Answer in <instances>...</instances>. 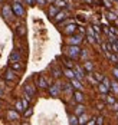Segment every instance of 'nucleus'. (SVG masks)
<instances>
[{"instance_id": "obj_22", "label": "nucleus", "mask_w": 118, "mask_h": 125, "mask_svg": "<svg viewBox=\"0 0 118 125\" xmlns=\"http://www.w3.org/2000/svg\"><path fill=\"white\" fill-rule=\"evenodd\" d=\"M82 112H84V107L82 105H78L76 107V114H82Z\"/></svg>"}, {"instance_id": "obj_9", "label": "nucleus", "mask_w": 118, "mask_h": 125, "mask_svg": "<svg viewBox=\"0 0 118 125\" xmlns=\"http://www.w3.org/2000/svg\"><path fill=\"white\" fill-rule=\"evenodd\" d=\"M72 85H74L76 89H82V85H81V82H79V80H76V79H72Z\"/></svg>"}, {"instance_id": "obj_33", "label": "nucleus", "mask_w": 118, "mask_h": 125, "mask_svg": "<svg viewBox=\"0 0 118 125\" xmlns=\"http://www.w3.org/2000/svg\"><path fill=\"white\" fill-rule=\"evenodd\" d=\"M114 76L118 79V68H115V69H114Z\"/></svg>"}, {"instance_id": "obj_26", "label": "nucleus", "mask_w": 118, "mask_h": 125, "mask_svg": "<svg viewBox=\"0 0 118 125\" xmlns=\"http://www.w3.org/2000/svg\"><path fill=\"white\" fill-rule=\"evenodd\" d=\"M71 124H79V121L76 119V116H71Z\"/></svg>"}, {"instance_id": "obj_17", "label": "nucleus", "mask_w": 118, "mask_h": 125, "mask_svg": "<svg viewBox=\"0 0 118 125\" xmlns=\"http://www.w3.org/2000/svg\"><path fill=\"white\" fill-rule=\"evenodd\" d=\"M16 109L19 111V112H22V111L25 109V108H23V104H22V102H16Z\"/></svg>"}, {"instance_id": "obj_19", "label": "nucleus", "mask_w": 118, "mask_h": 125, "mask_svg": "<svg viewBox=\"0 0 118 125\" xmlns=\"http://www.w3.org/2000/svg\"><path fill=\"white\" fill-rule=\"evenodd\" d=\"M108 19L115 22V20H117V15H115V13H112V12H109V13H108Z\"/></svg>"}, {"instance_id": "obj_21", "label": "nucleus", "mask_w": 118, "mask_h": 125, "mask_svg": "<svg viewBox=\"0 0 118 125\" xmlns=\"http://www.w3.org/2000/svg\"><path fill=\"white\" fill-rule=\"evenodd\" d=\"M50 94L53 95V96H56V95H58V86H53V88H50Z\"/></svg>"}, {"instance_id": "obj_32", "label": "nucleus", "mask_w": 118, "mask_h": 125, "mask_svg": "<svg viewBox=\"0 0 118 125\" xmlns=\"http://www.w3.org/2000/svg\"><path fill=\"white\" fill-rule=\"evenodd\" d=\"M108 102H109V104H114V102H115V99H114L112 96H109V98H108Z\"/></svg>"}, {"instance_id": "obj_14", "label": "nucleus", "mask_w": 118, "mask_h": 125, "mask_svg": "<svg viewBox=\"0 0 118 125\" xmlns=\"http://www.w3.org/2000/svg\"><path fill=\"white\" fill-rule=\"evenodd\" d=\"M76 76H78V79H82V76H84L82 69H81V68H78V66H76Z\"/></svg>"}, {"instance_id": "obj_18", "label": "nucleus", "mask_w": 118, "mask_h": 125, "mask_svg": "<svg viewBox=\"0 0 118 125\" xmlns=\"http://www.w3.org/2000/svg\"><path fill=\"white\" fill-rule=\"evenodd\" d=\"M9 118L10 119H17V114L13 112V111H9Z\"/></svg>"}, {"instance_id": "obj_1", "label": "nucleus", "mask_w": 118, "mask_h": 125, "mask_svg": "<svg viewBox=\"0 0 118 125\" xmlns=\"http://www.w3.org/2000/svg\"><path fill=\"white\" fill-rule=\"evenodd\" d=\"M13 13H15L16 16H23L25 15V10H23V7H22L20 3L16 1L15 4H13Z\"/></svg>"}, {"instance_id": "obj_4", "label": "nucleus", "mask_w": 118, "mask_h": 125, "mask_svg": "<svg viewBox=\"0 0 118 125\" xmlns=\"http://www.w3.org/2000/svg\"><path fill=\"white\" fill-rule=\"evenodd\" d=\"M81 36H72L71 39H69V43L71 45H78V43H81Z\"/></svg>"}, {"instance_id": "obj_11", "label": "nucleus", "mask_w": 118, "mask_h": 125, "mask_svg": "<svg viewBox=\"0 0 118 125\" xmlns=\"http://www.w3.org/2000/svg\"><path fill=\"white\" fill-rule=\"evenodd\" d=\"M74 96H75V99H76L78 102H82V99H84V96H82V94H81L79 91H78V92H75Z\"/></svg>"}, {"instance_id": "obj_42", "label": "nucleus", "mask_w": 118, "mask_h": 125, "mask_svg": "<svg viewBox=\"0 0 118 125\" xmlns=\"http://www.w3.org/2000/svg\"><path fill=\"white\" fill-rule=\"evenodd\" d=\"M87 1H91V0H87Z\"/></svg>"}, {"instance_id": "obj_24", "label": "nucleus", "mask_w": 118, "mask_h": 125, "mask_svg": "<svg viewBox=\"0 0 118 125\" xmlns=\"http://www.w3.org/2000/svg\"><path fill=\"white\" fill-rule=\"evenodd\" d=\"M65 63H66V66H68V68H72V66H74L72 61H69V59H66V61H65Z\"/></svg>"}, {"instance_id": "obj_6", "label": "nucleus", "mask_w": 118, "mask_h": 125, "mask_svg": "<svg viewBox=\"0 0 118 125\" xmlns=\"http://www.w3.org/2000/svg\"><path fill=\"white\" fill-rule=\"evenodd\" d=\"M68 16V13H65V12H59L58 15H56V17H55V22H60L62 19H65Z\"/></svg>"}, {"instance_id": "obj_16", "label": "nucleus", "mask_w": 118, "mask_h": 125, "mask_svg": "<svg viewBox=\"0 0 118 125\" xmlns=\"http://www.w3.org/2000/svg\"><path fill=\"white\" fill-rule=\"evenodd\" d=\"M56 13H58V10H56V7H53V6H52V7L49 9V16H52V17H53V16L56 15Z\"/></svg>"}, {"instance_id": "obj_23", "label": "nucleus", "mask_w": 118, "mask_h": 125, "mask_svg": "<svg viewBox=\"0 0 118 125\" xmlns=\"http://www.w3.org/2000/svg\"><path fill=\"white\" fill-rule=\"evenodd\" d=\"M26 92H29L30 95L35 94V91H33V88H32V86H26Z\"/></svg>"}, {"instance_id": "obj_34", "label": "nucleus", "mask_w": 118, "mask_h": 125, "mask_svg": "<svg viewBox=\"0 0 118 125\" xmlns=\"http://www.w3.org/2000/svg\"><path fill=\"white\" fill-rule=\"evenodd\" d=\"M26 99H28V98H26ZM26 99H25V101H23V102H22V104H23V107H25V108H28V101H26Z\"/></svg>"}, {"instance_id": "obj_5", "label": "nucleus", "mask_w": 118, "mask_h": 125, "mask_svg": "<svg viewBox=\"0 0 118 125\" xmlns=\"http://www.w3.org/2000/svg\"><path fill=\"white\" fill-rule=\"evenodd\" d=\"M75 30H76V26H75V25H69V26H66L65 33H66V35H71V33H74Z\"/></svg>"}, {"instance_id": "obj_8", "label": "nucleus", "mask_w": 118, "mask_h": 125, "mask_svg": "<svg viewBox=\"0 0 118 125\" xmlns=\"http://www.w3.org/2000/svg\"><path fill=\"white\" fill-rule=\"evenodd\" d=\"M38 82H39V86H40V88H46V86H48V85H46V80H45L42 76L38 78Z\"/></svg>"}, {"instance_id": "obj_28", "label": "nucleus", "mask_w": 118, "mask_h": 125, "mask_svg": "<svg viewBox=\"0 0 118 125\" xmlns=\"http://www.w3.org/2000/svg\"><path fill=\"white\" fill-rule=\"evenodd\" d=\"M104 85H105V86H107L108 89L111 88V85H109V80H108V79H104Z\"/></svg>"}, {"instance_id": "obj_30", "label": "nucleus", "mask_w": 118, "mask_h": 125, "mask_svg": "<svg viewBox=\"0 0 118 125\" xmlns=\"http://www.w3.org/2000/svg\"><path fill=\"white\" fill-rule=\"evenodd\" d=\"M85 69H88V71H91V69H92V63H85Z\"/></svg>"}, {"instance_id": "obj_25", "label": "nucleus", "mask_w": 118, "mask_h": 125, "mask_svg": "<svg viewBox=\"0 0 118 125\" xmlns=\"http://www.w3.org/2000/svg\"><path fill=\"white\" fill-rule=\"evenodd\" d=\"M99 89H101V92H107L108 91V88L105 85H101V83H99Z\"/></svg>"}, {"instance_id": "obj_15", "label": "nucleus", "mask_w": 118, "mask_h": 125, "mask_svg": "<svg viewBox=\"0 0 118 125\" xmlns=\"http://www.w3.org/2000/svg\"><path fill=\"white\" fill-rule=\"evenodd\" d=\"M12 68H13L15 71H20V69H22L20 63H17V62H12Z\"/></svg>"}, {"instance_id": "obj_43", "label": "nucleus", "mask_w": 118, "mask_h": 125, "mask_svg": "<svg viewBox=\"0 0 118 125\" xmlns=\"http://www.w3.org/2000/svg\"><path fill=\"white\" fill-rule=\"evenodd\" d=\"M117 68H118V65H117Z\"/></svg>"}, {"instance_id": "obj_13", "label": "nucleus", "mask_w": 118, "mask_h": 125, "mask_svg": "<svg viewBox=\"0 0 118 125\" xmlns=\"http://www.w3.org/2000/svg\"><path fill=\"white\" fill-rule=\"evenodd\" d=\"M6 79H9V80L15 79V75H13V71H7V73H6Z\"/></svg>"}, {"instance_id": "obj_35", "label": "nucleus", "mask_w": 118, "mask_h": 125, "mask_svg": "<svg viewBox=\"0 0 118 125\" xmlns=\"http://www.w3.org/2000/svg\"><path fill=\"white\" fill-rule=\"evenodd\" d=\"M95 76H97V79H98V80H104V78H102V76H101V75H98V73H97Z\"/></svg>"}, {"instance_id": "obj_2", "label": "nucleus", "mask_w": 118, "mask_h": 125, "mask_svg": "<svg viewBox=\"0 0 118 125\" xmlns=\"http://www.w3.org/2000/svg\"><path fill=\"white\" fill-rule=\"evenodd\" d=\"M79 52H81V49L76 46V45H72V46L68 47V53H69V56H72V58H76V56L79 55Z\"/></svg>"}, {"instance_id": "obj_31", "label": "nucleus", "mask_w": 118, "mask_h": 125, "mask_svg": "<svg viewBox=\"0 0 118 125\" xmlns=\"http://www.w3.org/2000/svg\"><path fill=\"white\" fill-rule=\"evenodd\" d=\"M112 88H114V91H115V92H118V83H117V82H114V83H112Z\"/></svg>"}, {"instance_id": "obj_41", "label": "nucleus", "mask_w": 118, "mask_h": 125, "mask_svg": "<svg viewBox=\"0 0 118 125\" xmlns=\"http://www.w3.org/2000/svg\"><path fill=\"white\" fill-rule=\"evenodd\" d=\"M0 105H1V101H0Z\"/></svg>"}, {"instance_id": "obj_44", "label": "nucleus", "mask_w": 118, "mask_h": 125, "mask_svg": "<svg viewBox=\"0 0 118 125\" xmlns=\"http://www.w3.org/2000/svg\"><path fill=\"white\" fill-rule=\"evenodd\" d=\"M0 1H1V0H0Z\"/></svg>"}, {"instance_id": "obj_39", "label": "nucleus", "mask_w": 118, "mask_h": 125, "mask_svg": "<svg viewBox=\"0 0 118 125\" xmlns=\"http://www.w3.org/2000/svg\"><path fill=\"white\" fill-rule=\"evenodd\" d=\"M26 1H28V4H33L35 3V0H26Z\"/></svg>"}, {"instance_id": "obj_20", "label": "nucleus", "mask_w": 118, "mask_h": 125, "mask_svg": "<svg viewBox=\"0 0 118 125\" xmlns=\"http://www.w3.org/2000/svg\"><path fill=\"white\" fill-rule=\"evenodd\" d=\"M107 56H108V59H109V61H112V62H117V61H118V58L115 56V55H109V53H107Z\"/></svg>"}, {"instance_id": "obj_27", "label": "nucleus", "mask_w": 118, "mask_h": 125, "mask_svg": "<svg viewBox=\"0 0 118 125\" xmlns=\"http://www.w3.org/2000/svg\"><path fill=\"white\" fill-rule=\"evenodd\" d=\"M84 122H87V116H85V115H81V119H79V124H84Z\"/></svg>"}, {"instance_id": "obj_36", "label": "nucleus", "mask_w": 118, "mask_h": 125, "mask_svg": "<svg viewBox=\"0 0 118 125\" xmlns=\"http://www.w3.org/2000/svg\"><path fill=\"white\" fill-rule=\"evenodd\" d=\"M30 114H32V109H28L26 112H25V115H26V116H29Z\"/></svg>"}, {"instance_id": "obj_37", "label": "nucleus", "mask_w": 118, "mask_h": 125, "mask_svg": "<svg viewBox=\"0 0 118 125\" xmlns=\"http://www.w3.org/2000/svg\"><path fill=\"white\" fill-rule=\"evenodd\" d=\"M35 1H38L39 4H45V0H35Z\"/></svg>"}, {"instance_id": "obj_12", "label": "nucleus", "mask_w": 118, "mask_h": 125, "mask_svg": "<svg viewBox=\"0 0 118 125\" xmlns=\"http://www.w3.org/2000/svg\"><path fill=\"white\" fill-rule=\"evenodd\" d=\"M65 75H66L68 78H71V79H74V76H75V73L71 71V69H65Z\"/></svg>"}, {"instance_id": "obj_40", "label": "nucleus", "mask_w": 118, "mask_h": 125, "mask_svg": "<svg viewBox=\"0 0 118 125\" xmlns=\"http://www.w3.org/2000/svg\"><path fill=\"white\" fill-rule=\"evenodd\" d=\"M114 109H115V111H118V105H117V104L114 105Z\"/></svg>"}, {"instance_id": "obj_10", "label": "nucleus", "mask_w": 118, "mask_h": 125, "mask_svg": "<svg viewBox=\"0 0 118 125\" xmlns=\"http://www.w3.org/2000/svg\"><path fill=\"white\" fill-rule=\"evenodd\" d=\"M55 4H56V7H65L66 6V1L65 0H56Z\"/></svg>"}, {"instance_id": "obj_29", "label": "nucleus", "mask_w": 118, "mask_h": 125, "mask_svg": "<svg viewBox=\"0 0 118 125\" xmlns=\"http://www.w3.org/2000/svg\"><path fill=\"white\" fill-rule=\"evenodd\" d=\"M104 3H105L107 7H111V6H112V1H109V0H104Z\"/></svg>"}, {"instance_id": "obj_3", "label": "nucleus", "mask_w": 118, "mask_h": 125, "mask_svg": "<svg viewBox=\"0 0 118 125\" xmlns=\"http://www.w3.org/2000/svg\"><path fill=\"white\" fill-rule=\"evenodd\" d=\"M3 16H4L6 19H10V17H12V10H10V7H7V6L3 7Z\"/></svg>"}, {"instance_id": "obj_38", "label": "nucleus", "mask_w": 118, "mask_h": 125, "mask_svg": "<svg viewBox=\"0 0 118 125\" xmlns=\"http://www.w3.org/2000/svg\"><path fill=\"white\" fill-rule=\"evenodd\" d=\"M98 121H97V124H102V118H97Z\"/></svg>"}, {"instance_id": "obj_7", "label": "nucleus", "mask_w": 118, "mask_h": 125, "mask_svg": "<svg viewBox=\"0 0 118 125\" xmlns=\"http://www.w3.org/2000/svg\"><path fill=\"white\" fill-rule=\"evenodd\" d=\"M19 59H20V56H19V53L17 52H13L12 53V56H10V62H19Z\"/></svg>"}]
</instances>
